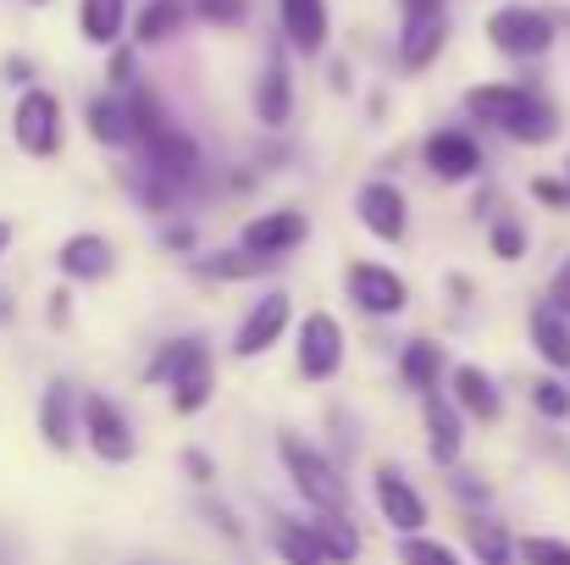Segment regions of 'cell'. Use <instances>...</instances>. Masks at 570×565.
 <instances>
[{
  "instance_id": "6da1fadb",
  "label": "cell",
  "mask_w": 570,
  "mask_h": 565,
  "mask_svg": "<svg viewBox=\"0 0 570 565\" xmlns=\"http://www.w3.org/2000/svg\"><path fill=\"white\" fill-rule=\"evenodd\" d=\"M465 111H471L476 123H488V128L521 139V145H549V139L560 134L554 106L538 100V95L521 89V84H476V89L465 95Z\"/></svg>"
},
{
  "instance_id": "7a4b0ae2",
  "label": "cell",
  "mask_w": 570,
  "mask_h": 565,
  "mask_svg": "<svg viewBox=\"0 0 570 565\" xmlns=\"http://www.w3.org/2000/svg\"><path fill=\"white\" fill-rule=\"evenodd\" d=\"M277 455H283L294 488H299L316 510H344V505H350V488H344L338 466H333L316 444H305L299 432H283V438H277Z\"/></svg>"
},
{
  "instance_id": "3957f363",
  "label": "cell",
  "mask_w": 570,
  "mask_h": 565,
  "mask_svg": "<svg viewBox=\"0 0 570 565\" xmlns=\"http://www.w3.org/2000/svg\"><path fill=\"white\" fill-rule=\"evenodd\" d=\"M83 444H89L95 460H106V466H128V460L139 455V438H134L122 405L106 399V393H89V399H83Z\"/></svg>"
},
{
  "instance_id": "277c9868",
  "label": "cell",
  "mask_w": 570,
  "mask_h": 565,
  "mask_svg": "<svg viewBox=\"0 0 570 565\" xmlns=\"http://www.w3.org/2000/svg\"><path fill=\"white\" fill-rule=\"evenodd\" d=\"M11 139L22 156H56L61 150V100L50 89H28L11 111Z\"/></svg>"
},
{
  "instance_id": "5b68a950",
  "label": "cell",
  "mask_w": 570,
  "mask_h": 565,
  "mask_svg": "<svg viewBox=\"0 0 570 565\" xmlns=\"http://www.w3.org/2000/svg\"><path fill=\"white\" fill-rule=\"evenodd\" d=\"M488 39L504 56H543L554 45V17L538 11V6H504V11L488 17Z\"/></svg>"
},
{
  "instance_id": "8992f818",
  "label": "cell",
  "mask_w": 570,
  "mask_h": 565,
  "mask_svg": "<svg viewBox=\"0 0 570 565\" xmlns=\"http://www.w3.org/2000/svg\"><path fill=\"white\" fill-rule=\"evenodd\" d=\"M288 322H294V300H288L283 289L261 294V300L249 305L244 328L233 333V355H238V361H261L266 350H277V339L288 333Z\"/></svg>"
},
{
  "instance_id": "52a82bcc",
  "label": "cell",
  "mask_w": 570,
  "mask_h": 565,
  "mask_svg": "<svg viewBox=\"0 0 570 565\" xmlns=\"http://www.w3.org/2000/svg\"><path fill=\"white\" fill-rule=\"evenodd\" d=\"M338 367H344V322L333 311H311L299 322V377L327 382L338 377Z\"/></svg>"
},
{
  "instance_id": "ba28073f",
  "label": "cell",
  "mask_w": 570,
  "mask_h": 565,
  "mask_svg": "<svg viewBox=\"0 0 570 565\" xmlns=\"http://www.w3.org/2000/svg\"><path fill=\"white\" fill-rule=\"evenodd\" d=\"M344 283H350V300H355L366 316H399V311L410 305L404 277L387 272V266H377V261H355V266L344 272Z\"/></svg>"
},
{
  "instance_id": "9c48e42d",
  "label": "cell",
  "mask_w": 570,
  "mask_h": 565,
  "mask_svg": "<svg viewBox=\"0 0 570 565\" xmlns=\"http://www.w3.org/2000/svg\"><path fill=\"white\" fill-rule=\"evenodd\" d=\"M421 162H426L432 178H443V184H471V178L482 173V145H476L471 134H460V128H438V134L426 139Z\"/></svg>"
},
{
  "instance_id": "30bf717a",
  "label": "cell",
  "mask_w": 570,
  "mask_h": 565,
  "mask_svg": "<svg viewBox=\"0 0 570 565\" xmlns=\"http://www.w3.org/2000/svg\"><path fill=\"white\" fill-rule=\"evenodd\" d=\"M305 233H311V222L299 211H261L244 227V250L249 255H266V261H283V255H294L305 244Z\"/></svg>"
},
{
  "instance_id": "8fae6325",
  "label": "cell",
  "mask_w": 570,
  "mask_h": 565,
  "mask_svg": "<svg viewBox=\"0 0 570 565\" xmlns=\"http://www.w3.org/2000/svg\"><path fill=\"white\" fill-rule=\"evenodd\" d=\"M39 432H45V444H50L56 455H67V449L78 444V432H83V405H78L72 382H50V388H45V399H39Z\"/></svg>"
},
{
  "instance_id": "7c38bea8",
  "label": "cell",
  "mask_w": 570,
  "mask_h": 565,
  "mask_svg": "<svg viewBox=\"0 0 570 565\" xmlns=\"http://www.w3.org/2000/svg\"><path fill=\"white\" fill-rule=\"evenodd\" d=\"M355 205H361L366 233H377L382 244H404V233H410V205H404L399 184H366Z\"/></svg>"
},
{
  "instance_id": "4fadbf2b",
  "label": "cell",
  "mask_w": 570,
  "mask_h": 565,
  "mask_svg": "<svg viewBox=\"0 0 570 565\" xmlns=\"http://www.w3.org/2000/svg\"><path fill=\"white\" fill-rule=\"evenodd\" d=\"M377 510H382V522H387L393 533H404V538L426 527V499H421L393 466L377 471Z\"/></svg>"
},
{
  "instance_id": "5bb4252c",
  "label": "cell",
  "mask_w": 570,
  "mask_h": 565,
  "mask_svg": "<svg viewBox=\"0 0 570 565\" xmlns=\"http://www.w3.org/2000/svg\"><path fill=\"white\" fill-rule=\"evenodd\" d=\"M56 266H61L72 283H100V277H111L117 255H111V238H100V233H72V238L56 250Z\"/></svg>"
},
{
  "instance_id": "9a60e30c",
  "label": "cell",
  "mask_w": 570,
  "mask_h": 565,
  "mask_svg": "<svg viewBox=\"0 0 570 565\" xmlns=\"http://www.w3.org/2000/svg\"><path fill=\"white\" fill-rule=\"evenodd\" d=\"M443 39H449V17H443V11L404 17V33H399V61H404V72H426V67L438 61Z\"/></svg>"
},
{
  "instance_id": "2e32d148",
  "label": "cell",
  "mask_w": 570,
  "mask_h": 565,
  "mask_svg": "<svg viewBox=\"0 0 570 565\" xmlns=\"http://www.w3.org/2000/svg\"><path fill=\"white\" fill-rule=\"evenodd\" d=\"M145 150H150V173L167 178V184H189L194 173H199V145H194L184 128H173V123H167Z\"/></svg>"
},
{
  "instance_id": "e0dca14e",
  "label": "cell",
  "mask_w": 570,
  "mask_h": 565,
  "mask_svg": "<svg viewBox=\"0 0 570 565\" xmlns=\"http://www.w3.org/2000/svg\"><path fill=\"white\" fill-rule=\"evenodd\" d=\"M465 449V421H460V405H449L443 393H426V455L438 466H454Z\"/></svg>"
},
{
  "instance_id": "ac0fdd59",
  "label": "cell",
  "mask_w": 570,
  "mask_h": 565,
  "mask_svg": "<svg viewBox=\"0 0 570 565\" xmlns=\"http://www.w3.org/2000/svg\"><path fill=\"white\" fill-rule=\"evenodd\" d=\"M283 33L299 56H322L327 45V0H277Z\"/></svg>"
},
{
  "instance_id": "d6986e66",
  "label": "cell",
  "mask_w": 570,
  "mask_h": 565,
  "mask_svg": "<svg viewBox=\"0 0 570 565\" xmlns=\"http://www.w3.org/2000/svg\"><path fill=\"white\" fill-rule=\"evenodd\" d=\"M255 117H261L266 128H283V123L294 117V78H288L283 61H266V72H261V84H255Z\"/></svg>"
},
{
  "instance_id": "ffe728a7",
  "label": "cell",
  "mask_w": 570,
  "mask_h": 565,
  "mask_svg": "<svg viewBox=\"0 0 570 565\" xmlns=\"http://www.w3.org/2000/svg\"><path fill=\"white\" fill-rule=\"evenodd\" d=\"M272 549L283 555V565H333V555L322 549V538L311 533V522L277 516V522H272Z\"/></svg>"
},
{
  "instance_id": "44dd1931",
  "label": "cell",
  "mask_w": 570,
  "mask_h": 565,
  "mask_svg": "<svg viewBox=\"0 0 570 565\" xmlns=\"http://www.w3.org/2000/svg\"><path fill=\"white\" fill-rule=\"evenodd\" d=\"M454 405L465 416H476V421H499V410H504L493 377L482 372V367H454Z\"/></svg>"
},
{
  "instance_id": "7402d4cb",
  "label": "cell",
  "mask_w": 570,
  "mask_h": 565,
  "mask_svg": "<svg viewBox=\"0 0 570 565\" xmlns=\"http://www.w3.org/2000/svg\"><path fill=\"white\" fill-rule=\"evenodd\" d=\"M399 372H404V382L426 399V393H438V377H443V350H438L432 339H410V344L399 350Z\"/></svg>"
},
{
  "instance_id": "603a6c76",
  "label": "cell",
  "mask_w": 570,
  "mask_h": 565,
  "mask_svg": "<svg viewBox=\"0 0 570 565\" xmlns=\"http://www.w3.org/2000/svg\"><path fill=\"white\" fill-rule=\"evenodd\" d=\"M89 139H100V145H128V139H139V134H134V106H128V100H111V95L89 100Z\"/></svg>"
},
{
  "instance_id": "cb8c5ba5",
  "label": "cell",
  "mask_w": 570,
  "mask_h": 565,
  "mask_svg": "<svg viewBox=\"0 0 570 565\" xmlns=\"http://www.w3.org/2000/svg\"><path fill=\"white\" fill-rule=\"evenodd\" d=\"M532 350H538L549 367H560V372L570 367V328L554 305H538V311H532Z\"/></svg>"
},
{
  "instance_id": "d4e9b609",
  "label": "cell",
  "mask_w": 570,
  "mask_h": 565,
  "mask_svg": "<svg viewBox=\"0 0 570 565\" xmlns=\"http://www.w3.org/2000/svg\"><path fill=\"white\" fill-rule=\"evenodd\" d=\"M210 355H205V344L199 339H173V344H161V355L145 367V382H178V377H189L194 367H205Z\"/></svg>"
},
{
  "instance_id": "484cf974",
  "label": "cell",
  "mask_w": 570,
  "mask_h": 565,
  "mask_svg": "<svg viewBox=\"0 0 570 565\" xmlns=\"http://www.w3.org/2000/svg\"><path fill=\"white\" fill-rule=\"evenodd\" d=\"M311 533L322 538V549L333 555V565L361 555V533H355V522H350L344 510H316V516H311Z\"/></svg>"
},
{
  "instance_id": "4316f807",
  "label": "cell",
  "mask_w": 570,
  "mask_h": 565,
  "mask_svg": "<svg viewBox=\"0 0 570 565\" xmlns=\"http://www.w3.org/2000/svg\"><path fill=\"white\" fill-rule=\"evenodd\" d=\"M194 0H145V11H139V45H161V39H173L184 22H189Z\"/></svg>"
},
{
  "instance_id": "83f0119b",
  "label": "cell",
  "mask_w": 570,
  "mask_h": 565,
  "mask_svg": "<svg viewBox=\"0 0 570 565\" xmlns=\"http://www.w3.org/2000/svg\"><path fill=\"white\" fill-rule=\"evenodd\" d=\"M122 22H128V0H83L78 6V28L89 45H117Z\"/></svg>"
},
{
  "instance_id": "f1b7e54d",
  "label": "cell",
  "mask_w": 570,
  "mask_h": 565,
  "mask_svg": "<svg viewBox=\"0 0 570 565\" xmlns=\"http://www.w3.org/2000/svg\"><path fill=\"white\" fill-rule=\"evenodd\" d=\"M205 405H210V361L173 382V410H178V416H199Z\"/></svg>"
},
{
  "instance_id": "f546056e",
  "label": "cell",
  "mask_w": 570,
  "mask_h": 565,
  "mask_svg": "<svg viewBox=\"0 0 570 565\" xmlns=\"http://www.w3.org/2000/svg\"><path fill=\"white\" fill-rule=\"evenodd\" d=\"M471 544H476L482 565H510V549H515L499 522H471Z\"/></svg>"
},
{
  "instance_id": "4dcf8cb0",
  "label": "cell",
  "mask_w": 570,
  "mask_h": 565,
  "mask_svg": "<svg viewBox=\"0 0 570 565\" xmlns=\"http://www.w3.org/2000/svg\"><path fill=\"white\" fill-rule=\"evenodd\" d=\"M399 565H460V555H454L449 544H438V538L410 533V538L399 544Z\"/></svg>"
},
{
  "instance_id": "1f68e13d",
  "label": "cell",
  "mask_w": 570,
  "mask_h": 565,
  "mask_svg": "<svg viewBox=\"0 0 570 565\" xmlns=\"http://www.w3.org/2000/svg\"><path fill=\"white\" fill-rule=\"evenodd\" d=\"M266 266H272V261H266V255H249V250H238V255L227 250V255H210V261H205V272L222 277V283H227V277H233V283H238V277H255V272H266Z\"/></svg>"
},
{
  "instance_id": "d6a6232c",
  "label": "cell",
  "mask_w": 570,
  "mask_h": 565,
  "mask_svg": "<svg viewBox=\"0 0 570 565\" xmlns=\"http://www.w3.org/2000/svg\"><path fill=\"white\" fill-rule=\"evenodd\" d=\"M515 555L527 565H570V544L566 538H543V533H538V538H521Z\"/></svg>"
},
{
  "instance_id": "836d02e7",
  "label": "cell",
  "mask_w": 570,
  "mask_h": 565,
  "mask_svg": "<svg viewBox=\"0 0 570 565\" xmlns=\"http://www.w3.org/2000/svg\"><path fill=\"white\" fill-rule=\"evenodd\" d=\"M532 405H538V416H549V421H566L570 416V388L560 377H543L538 388H532Z\"/></svg>"
},
{
  "instance_id": "e575fe53",
  "label": "cell",
  "mask_w": 570,
  "mask_h": 565,
  "mask_svg": "<svg viewBox=\"0 0 570 565\" xmlns=\"http://www.w3.org/2000/svg\"><path fill=\"white\" fill-rule=\"evenodd\" d=\"M488 244H493V255H499V261H521V255H527V227L504 216V222H493Z\"/></svg>"
},
{
  "instance_id": "d590c367",
  "label": "cell",
  "mask_w": 570,
  "mask_h": 565,
  "mask_svg": "<svg viewBox=\"0 0 570 565\" xmlns=\"http://www.w3.org/2000/svg\"><path fill=\"white\" fill-rule=\"evenodd\" d=\"M244 6H249V0H194V17L227 28V22H244Z\"/></svg>"
},
{
  "instance_id": "8d00e7d4",
  "label": "cell",
  "mask_w": 570,
  "mask_h": 565,
  "mask_svg": "<svg viewBox=\"0 0 570 565\" xmlns=\"http://www.w3.org/2000/svg\"><path fill=\"white\" fill-rule=\"evenodd\" d=\"M532 199H543L554 211H570V178H532Z\"/></svg>"
},
{
  "instance_id": "74e56055",
  "label": "cell",
  "mask_w": 570,
  "mask_h": 565,
  "mask_svg": "<svg viewBox=\"0 0 570 565\" xmlns=\"http://www.w3.org/2000/svg\"><path fill=\"white\" fill-rule=\"evenodd\" d=\"M549 305H554L560 316H570V255L560 261V272H554V283H549Z\"/></svg>"
},
{
  "instance_id": "f35d334b",
  "label": "cell",
  "mask_w": 570,
  "mask_h": 565,
  "mask_svg": "<svg viewBox=\"0 0 570 565\" xmlns=\"http://www.w3.org/2000/svg\"><path fill=\"white\" fill-rule=\"evenodd\" d=\"M184 471H189V483H199V488L216 477V466H210V455H205V449H189V455H184Z\"/></svg>"
},
{
  "instance_id": "ab89813d",
  "label": "cell",
  "mask_w": 570,
  "mask_h": 565,
  "mask_svg": "<svg viewBox=\"0 0 570 565\" xmlns=\"http://www.w3.org/2000/svg\"><path fill=\"white\" fill-rule=\"evenodd\" d=\"M205 516H210V527H216L222 538H244V527H238V522H233L222 505H205Z\"/></svg>"
},
{
  "instance_id": "60d3db41",
  "label": "cell",
  "mask_w": 570,
  "mask_h": 565,
  "mask_svg": "<svg viewBox=\"0 0 570 565\" xmlns=\"http://www.w3.org/2000/svg\"><path fill=\"white\" fill-rule=\"evenodd\" d=\"M167 244H173V250H189V244H194V227L173 222V227H167Z\"/></svg>"
},
{
  "instance_id": "b9f144b4",
  "label": "cell",
  "mask_w": 570,
  "mask_h": 565,
  "mask_svg": "<svg viewBox=\"0 0 570 565\" xmlns=\"http://www.w3.org/2000/svg\"><path fill=\"white\" fill-rule=\"evenodd\" d=\"M404 17H426V11H443V0H399Z\"/></svg>"
},
{
  "instance_id": "7bdbcfd3",
  "label": "cell",
  "mask_w": 570,
  "mask_h": 565,
  "mask_svg": "<svg viewBox=\"0 0 570 565\" xmlns=\"http://www.w3.org/2000/svg\"><path fill=\"white\" fill-rule=\"evenodd\" d=\"M67 300H72V294H50V322H56V328L67 322Z\"/></svg>"
},
{
  "instance_id": "ee69618b",
  "label": "cell",
  "mask_w": 570,
  "mask_h": 565,
  "mask_svg": "<svg viewBox=\"0 0 570 565\" xmlns=\"http://www.w3.org/2000/svg\"><path fill=\"white\" fill-rule=\"evenodd\" d=\"M6 78L11 84H28V61H6Z\"/></svg>"
},
{
  "instance_id": "f6af8a7d",
  "label": "cell",
  "mask_w": 570,
  "mask_h": 565,
  "mask_svg": "<svg viewBox=\"0 0 570 565\" xmlns=\"http://www.w3.org/2000/svg\"><path fill=\"white\" fill-rule=\"evenodd\" d=\"M11 250V222H0V255Z\"/></svg>"
},
{
  "instance_id": "bcb514c9",
  "label": "cell",
  "mask_w": 570,
  "mask_h": 565,
  "mask_svg": "<svg viewBox=\"0 0 570 565\" xmlns=\"http://www.w3.org/2000/svg\"><path fill=\"white\" fill-rule=\"evenodd\" d=\"M566 178H570V162H566Z\"/></svg>"
},
{
  "instance_id": "7dc6e473",
  "label": "cell",
  "mask_w": 570,
  "mask_h": 565,
  "mask_svg": "<svg viewBox=\"0 0 570 565\" xmlns=\"http://www.w3.org/2000/svg\"><path fill=\"white\" fill-rule=\"evenodd\" d=\"M33 6H45V0H33Z\"/></svg>"
}]
</instances>
